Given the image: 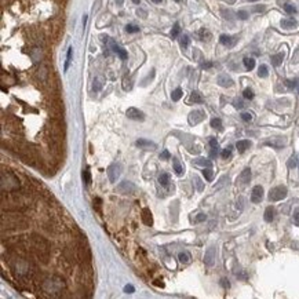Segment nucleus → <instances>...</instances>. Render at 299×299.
<instances>
[{
    "label": "nucleus",
    "mask_w": 299,
    "mask_h": 299,
    "mask_svg": "<svg viewBox=\"0 0 299 299\" xmlns=\"http://www.w3.org/2000/svg\"><path fill=\"white\" fill-rule=\"evenodd\" d=\"M232 149H233L232 146H227V148H225V149L222 150L221 156H222V157H223V159H229L230 156H232Z\"/></svg>",
    "instance_id": "nucleus-40"
},
{
    "label": "nucleus",
    "mask_w": 299,
    "mask_h": 299,
    "mask_svg": "<svg viewBox=\"0 0 299 299\" xmlns=\"http://www.w3.org/2000/svg\"><path fill=\"white\" fill-rule=\"evenodd\" d=\"M211 127L215 130H222V121L221 119H212L211 120Z\"/></svg>",
    "instance_id": "nucleus-39"
},
{
    "label": "nucleus",
    "mask_w": 299,
    "mask_h": 299,
    "mask_svg": "<svg viewBox=\"0 0 299 299\" xmlns=\"http://www.w3.org/2000/svg\"><path fill=\"white\" fill-rule=\"evenodd\" d=\"M65 283H64V278L58 277V276H53V277H48L43 281L41 284V288L44 292L50 295H57L64 289Z\"/></svg>",
    "instance_id": "nucleus-2"
},
{
    "label": "nucleus",
    "mask_w": 299,
    "mask_h": 299,
    "mask_svg": "<svg viewBox=\"0 0 299 299\" xmlns=\"http://www.w3.org/2000/svg\"><path fill=\"white\" fill-rule=\"evenodd\" d=\"M283 59H284V54L278 53V54H276V55L272 57V64L274 65V66H280L281 62H283Z\"/></svg>",
    "instance_id": "nucleus-25"
},
{
    "label": "nucleus",
    "mask_w": 299,
    "mask_h": 299,
    "mask_svg": "<svg viewBox=\"0 0 299 299\" xmlns=\"http://www.w3.org/2000/svg\"><path fill=\"white\" fill-rule=\"evenodd\" d=\"M120 174H121V166L117 163L112 164V166L108 168V178H109V181L112 182V183H115V182L117 181Z\"/></svg>",
    "instance_id": "nucleus-9"
},
{
    "label": "nucleus",
    "mask_w": 299,
    "mask_h": 299,
    "mask_svg": "<svg viewBox=\"0 0 299 299\" xmlns=\"http://www.w3.org/2000/svg\"><path fill=\"white\" fill-rule=\"evenodd\" d=\"M126 30L128 33H136L139 32V26H136V25H132V24H128L126 26Z\"/></svg>",
    "instance_id": "nucleus-43"
},
{
    "label": "nucleus",
    "mask_w": 299,
    "mask_h": 299,
    "mask_svg": "<svg viewBox=\"0 0 299 299\" xmlns=\"http://www.w3.org/2000/svg\"><path fill=\"white\" fill-rule=\"evenodd\" d=\"M241 119H243L244 121H251L252 119H254V115H252V113H248V112H244V113H241Z\"/></svg>",
    "instance_id": "nucleus-46"
},
{
    "label": "nucleus",
    "mask_w": 299,
    "mask_h": 299,
    "mask_svg": "<svg viewBox=\"0 0 299 299\" xmlns=\"http://www.w3.org/2000/svg\"><path fill=\"white\" fill-rule=\"evenodd\" d=\"M237 17L240 19H247V18H248V13H247V11H238Z\"/></svg>",
    "instance_id": "nucleus-51"
},
{
    "label": "nucleus",
    "mask_w": 299,
    "mask_h": 299,
    "mask_svg": "<svg viewBox=\"0 0 299 299\" xmlns=\"http://www.w3.org/2000/svg\"><path fill=\"white\" fill-rule=\"evenodd\" d=\"M179 41H181V45H182V47H183V48H187V47H189L190 39H189V36H187V35H183V36L181 37V40H179Z\"/></svg>",
    "instance_id": "nucleus-41"
},
{
    "label": "nucleus",
    "mask_w": 299,
    "mask_h": 299,
    "mask_svg": "<svg viewBox=\"0 0 299 299\" xmlns=\"http://www.w3.org/2000/svg\"><path fill=\"white\" fill-rule=\"evenodd\" d=\"M159 182H160V185H163V186H167V185L170 183V174H161L160 176H159Z\"/></svg>",
    "instance_id": "nucleus-33"
},
{
    "label": "nucleus",
    "mask_w": 299,
    "mask_h": 299,
    "mask_svg": "<svg viewBox=\"0 0 299 299\" xmlns=\"http://www.w3.org/2000/svg\"><path fill=\"white\" fill-rule=\"evenodd\" d=\"M172 163H174V171H175L178 175H182V172H183V168H182V166L179 164V161L176 160V159H172Z\"/></svg>",
    "instance_id": "nucleus-36"
},
{
    "label": "nucleus",
    "mask_w": 299,
    "mask_h": 299,
    "mask_svg": "<svg viewBox=\"0 0 299 299\" xmlns=\"http://www.w3.org/2000/svg\"><path fill=\"white\" fill-rule=\"evenodd\" d=\"M215 258H216V250L215 247H210L206 251V255H204V263L207 266H212L215 263Z\"/></svg>",
    "instance_id": "nucleus-14"
},
{
    "label": "nucleus",
    "mask_w": 299,
    "mask_h": 299,
    "mask_svg": "<svg viewBox=\"0 0 299 299\" xmlns=\"http://www.w3.org/2000/svg\"><path fill=\"white\" fill-rule=\"evenodd\" d=\"M250 146H251V142H250L248 139H243V141H238L237 144H236V148L238 149L240 153H244L247 149H250Z\"/></svg>",
    "instance_id": "nucleus-19"
},
{
    "label": "nucleus",
    "mask_w": 299,
    "mask_h": 299,
    "mask_svg": "<svg viewBox=\"0 0 299 299\" xmlns=\"http://www.w3.org/2000/svg\"><path fill=\"white\" fill-rule=\"evenodd\" d=\"M132 2L135 3V4H139V2H141V0H132Z\"/></svg>",
    "instance_id": "nucleus-62"
},
{
    "label": "nucleus",
    "mask_w": 299,
    "mask_h": 299,
    "mask_svg": "<svg viewBox=\"0 0 299 299\" xmlns=\"http://www.w3.org/2000/svg\"><path fill=\"white\" fill-rule=\"evenodd\" d=\"M248 2H255V0H248Z\"/></svg>",
    "instance_id": "nucleus-64"
},
{
    "label": "nucleus",
    "mask_w": 299,
    "mask_h": 299,
    "mask_svg": "<svg viewBox=\"0 0 299 299\" xmlns=\"http://www.w3.org/2000/svg\"><path fill=\"white\" fill-rule=\"evenodd\" d=\"M124 292H126V294H132V292H135V288H134V285H131V284H127V285L124 287Z\"/></svg>",
    "instance_id": "nucleus-48"
},
{
    "label": "nucleus",
    "mask_w": 299,
    "mask_h": 299,
    "mask_svg": "<svg viewBox=\"0 0 299 299\" xmlns=\"http://www.w3.org/2000/svg\"><path fill=\"white\" fill-rule=\"evenodd\" d=\"M221 284H222V285H223V287H225V288H229V287H230V284H229V281H227V280H226V278H223V280H222V281H221Z\"/></svg>",
    "instance_id": "nucleus-58"
},
{
    "label": "nucleus",
    "mask_w": 299,
    "mask_h": 299,
    "mask_svg": "<svg viewBox=\"0 0 299 299\" xmlns=\"http://www.w3.org/2000/svg\"><path fill=\"white\" fill-rule=\"evenodd\" d=\"M83 178H84V182L87 185L91 183V172H90V170H88V168H85L83 171Z\"/></svg>",
    "instance_id": "nucleus-42"
},
{
    "label": "nucleus",
    "mask_w": 299,
    "mask_h": 299,
    "mask_svg": "<svg viewBox=\"0 0 299 299\" xmlns=\"http://www.w3.org/2000/svg\"><path fill=\"white\" fill-rule=\"evenodd\" d=\"M211 66H212V62H204V64L201 65V68H203V69H210Z\"/></svg>",
    "instance_id": "nucleus-56"
},
{
    "label": "nucleus",
    "mask_w": 299,
    "mask_h": 299,
    "mask_svg": "<svg viewBox=\"0 0 299 299\" xmlns=\"http://www.w3.org/2000/svg\"><path fill=\"white\" fill-rule=\"evenodd\" d=\"M297 25V21L294 18H287V19H281V26L285 28V29H291Z\"/></svg>",
    "instance_id": "nucleus-23"
},
{
    "label": "nucleus",
    "mask_w": 299,
    "mask_h": 299,
    "mask_svg": "<svg viewBox=\"0 0 299 299\" xmlns=\"http://www.w3.org/2000/svg\"><path fill=\"white\" fill-rule=\"evenodd\" d=\"M153 3H156V4H160V3H163V0H152Z\"/></svg>",
    "instance_id": "nucleus-60"
},
{
    "label": "nucleus",
    "mask_w": 299,
    "mask_h": 299,
    "mask_svg": "<svg viewBox=\"0 0 299 299\" xmlns=\"http://www.w3.org/2000/svg\"><path fill=\"white\" fill-rule=\"evenodd\" d=\"M174 2H178V3H179V2H181V0H174Z\"/></svg>",
    "instance_id": "nucleus-63"
},
{
    "label": "nucleus",
    "mask_w": 299,
    "mask_h": 299,
    "mask_svg": "<svg viewBox=\"0 0 299 299\" xmlns=\"http://www.w3.org/2000/svg\"><path fill=\"white\" fill-rule=\"evenodd\" d=\"M219 41H221L223 45H226V47H233V45L237 43V39L232 37V36H227V35H222L221 37H219Z\"/></svg>",
    "instance_id": "nucleus-17"
},
{
    "label": "nucleus",
    "mask_w": 299,
    "mask_h": 299,
    "mask_svg": "<svg viewBox=\"0 0 299 299\" xmlns=\"http://www.w3.org/2000/svg\"><path fill=\"white\" fill-rule=\"evenodd\" d=\"M178 259H179V262H181V263L186 265V263H189V262H190L192 256H190L189 252H181V254L178 255Z\"/></svg>",
    "instance_id": "nucleus-28"
},
{
    "label": "nucleus",
    "mask_w": 299,
    "mask_h": 299,
    "mask_svg": "<svg viewBox=\"0 0 299 299\" xmlns=\"http://www.w3.org/2000/svg\"><path fill=\"white\" fill-rule=\"evenodd\" d=\"M284 10H285V13H288V14H295V13H297V8H295L292 4H284Z\"/></svg>",
    "instance_id": "nucleus-45"
},
{
    "label": "nucleus",
    "mask_w": 299,
    "mask_h": 299,
    "mask_svg": "<svg viewBox=\"0 0 299 299\" xmlns=\"http://www.w3.org/2000/svg\"><path fill=\"white\" fill-rule=\"evenodd\" d=\"M233 105H234L236 109H243L244 108V102L241 101V99H236V101L233 102Z\"/></svg>",
    "instance_id": "nucleus-47"
},
{
    "label": "nucleus",
    "mask_w": 299,
    "mask_h": 299,
    "mask_svg": "<svg viewBox=\"0 0 299 299\" xmlns=\"http://www.w3.org/2000/svg\"><path fill=\"white\" fill-rule=\"evenodd\" d=\"M37 75H39V77H40L41 81H45V80H47V77H48L47 68H45V66H40V69L37 70Z\"/></svg>",
    "instance_id": "nucleus-31"
},
{
    "label": "nucleus",
    "mask_w": 299,
    "mask_h": 299,
    "mask_svg": "<svg viewBox=\"0 0 299 299\" xmlns=\"http://www.w3.org/2000/svg\"><path fill=\"white\" fill-rule=\"evenodd\" d=\"M102 87H104V77L98 76V77H95V80H94L92 88H94V91H99Z\"/></svg>",
    "instance_id": "nucleus-27"
},
{
    "label": "nucleus",
    "mask_w": 299,
    "mask_h": 299,
    "mask_svg": "<svg viewBox=\"0 0 299 299\" xmlns=\"http://www.w3.org/2000/svg\"><path fill=\"white\" fill-rule=\"evenodd\" d=\"M298 62H299V48L295 51L294 58H292V64H298Z\"/></svg>",
    "instance_id": "nucleus-54"
},
{
    "label": "nucleus",
    "mask_w": 299,
    "mask_h": 299,
    "mask_svg": "<svg viewBox=\"0 0 299 299\" xmlns=\"http://www.w3.org/2000/svg\"><path fill=\"white\" fill-rule=\"evenodd\" d=\"M142 222H144L146 226H152L153 225V218H152V212H150L149 208H144L142 210Z\"/></svg>",
    "instance_id": "nucleus-16"
},
{
    "label": "nucleus",
    "mask_w": 299,
    "mask_h": 299,
    "mask_svg": "<svg viewBox=\"0 0 299 299\" xmlns=\"http://www.w3.org/2000/svg\"><path fill=\"white\" fill-rule=\"evenodd\" d=\"M274 214H276V211H274V208H273L272 206L267 207V208L265 210V215H263L265 221H266V222H272L273 219H274Z\"/></svg>",
    "instance_id": "nucleus-21"
},
{
    "label": "nucleus",
    "mask_w": 299,
    "mask_h": 299,
    "mask_svg": "<svg viewBox=\"0 0 299 299\" xmlns=\"http://www.w3.org/2000/svg\"><path fill=\"white\" fill-rule=\"evenodd\" d=\"M72 53H73V48L69 47L68 48V54H66V62H65V70H68L70 65V61H72Z\"/></svg>",
    "instance_id": "nucleus-37"
},
{
    "label": "nucleus",
    "mask_w": 299,
    "mask_h": 299,
    "mask_svg": "<svg viewBox=\"0 0 299 299\" xmlns=\"http://www.w3.org/2000/svg\"><path fill=\"white\" fill-rule=\"evenodd\" d=\"M204 99L203 96H201V94L199 92V91H193L192 94H190V98H189V102H193V104H201Z\"/></svg>",
    "instance_id": "nucleus-22"
},
{
    "label": "nucleus",
    "mask_w": 299,
    "mask_h": 299,
    "mask_svg": "<svg viewBox=\"0 0 299 299\" xmlns=\"http://www.w3.org/2000/svg\"><path fill=\"white\" fill-rule=\"evenodd\" d=\"M135 145L139 148V149H144V150H155V149H157V145H156L155 142L149 141V139H144V138L138 139V141L135 142Z\"/></svg>",
    "instance_id": "nucleus-13"
},
{
    "label": "nucleus",
    "mask_w": 299,
    "mask_h": 299,
    "mask_svg": "<svg viewBox=\"0 0 299 299\" xmlns=\"http://www.w3.org/2000/svg\"><path fill=\"white\" fill-rule=\"evenodd\" d=\"M243 62H244V66H246V69L247 70H252L255 68V59L254 58H244L243 59Z\"/></svg>",
    "instance_id": "nucleus-26"
},
{
    "label": "nucleus",
    "mask_w": 299,
    "mask_h": 299,
    "mask_svg": "<svg viewBox=\"0 0 299 299\" xmlns=\"http://www.w3.org/2000/svg\"><path fill=\"white\" fill-rule=\"evenodd\" d=\"M263 199V187L261 185H256V186L252 187V193H251V201L254 204H258L262 201Z\"/></svg>",
    "instance_id": "nucleus-12"
},
{
    "label": "nucleus",
    "mask_w": 299,
    "mask_h": 299,
    "mask_svg": "<svg viewBox=\"0 0 299 299\" xmlns=\"http://www.w3.org/2000/svg\"><path fill=\"white\" fill-rule=\"evenodd\" d=\"M269 75V70H267V66L266 65H261L258 69V76L259 77H267Z\"/></svg>",
    "instance_id": "nucleus-35"
},
{
    "label": "nucleus",
    "mask_w": 299,
    "mask_h": 299,
    "mask_svg": "<svg viewBox=\"0 0 299 299\" xmlns=\"http://www.w3.org/2000/svg\"><path fill=\"white\" fill-rule=\"evenodd\" d=\"M199 37H200L201 40H210V39H211V33H210L206 28H203V29H200V32H199Z\"/></svg>",
    "instance_id": "nucleus-32"
},
{
    "label": "nucleus",
    "mask_w": 299,
    "mask_h": 299,
    "mask_svg": "<svg viewBox=\"0 0 299 299\" xmlns=\"http://www.w3.org/2000/svg\"><path fill=\"white\" fill-rule=\"evenodd\" d=\"M193 163L196 164V166H203V167H211V161L210 160H207V159H204V157H199V159H196Z\"/></svg>",
    "instance_id": "nucleus-30"
},
{
    "label": "nucleus",
    "mask_w": 299,
    "mask_h": 299,
    "mask_svg": "<svg viewBox=\"0 0 299 299\" xmlns=\"http://www.w3.org/2000/svg\"><path fill=\"white\" fill-rule=\"evenodd\" d=\"M30 57L35 62H39L41 59V50L39 47H35L32 51H30Z\"/></svg>",
    "instance_id": "nucleus-24"
},
{
    "label": "nucleus",
    "mask_w": 299,
    "mask_h": 299,
    "mask_svg": "<svg viewBox=\"0 0 299 299\" xmlns=\"http://www.w3.org/2000/svg\"><path fill=\"white\" fill-rule=\"evenodd\" d=\"M127 117L131 119V120H136V121H144L145 120V115L142 110L136 109V108H128L126 112Z\"/></svg>",
    "instance_id": "nucleus-11"
},
{
    "label": "nucleus",
    "mask_w": 299,
    "mask_h": 299,
    "mask_svg": "<svg viewBox=\"0 0 299 299\" xmlns=\"http://www.w3.org/2000/svg\"><path fill=\"white\" fill-rule=\"evenodd\" d=\"M294 218H295V223L299 225V210H297L294 214Z\"/></svg>",
    "instance_id": "nucleus-59"
},
{
    "label": "nucleus",
    "mask_w": 299,
    "mask_h": 299,
    "mask_svg": "<svg viewBox=\"0 0 299 299\" xmlns=\"http://www.w3.org/2000/svg\"><path fill=\"white\" fill-rule=\"evenodd\" d=\"M112 50L115 51L116 54H117L119 57H120L121 59H127V51L124 50V48H121V47H119L117 44H115V43H112Z\"/></svg>",
    "instance_id": "nucleus-20"
},
{
    "label": "nucleus",
    "mask_w": 299,
    "mask_h": 299,
    "mask_svg": "<svg viewBox=\"0 0 299 299\" xmlns=\"http://www.w3.org/2000/svg\"><path fill=\"white\" fill-rule=\"evenodd\" d=\"M285 85L288 88H295L297 87V80H285Z\"/></svg>",
    "instance_id": "nucleus-49"
},
{
    "label": "nucleus",
    "mask_w": 299,
    "mask_h": 299,
    "mask_svg": "<svg viewBox=\"0 0 299 299\" xmlns=\"http://www.w3.org/2000/svg\"><path fill=\"white\" fill-rule=\"evenodd\" d=\"M2 226L3 229H14V230H18V229H25L28 226V222L24 216H21L19 214L17 215H3L2 216Z\"/></svg>",
    "instance_id": "nucleus-3"
},
{
    "label": "nucleus",
    "mask_w": 299,
    "mask_h": 299,
    "mask_svg": "<svg viewBox=\"0 0 299 299\" xmlns=\"http://www.w3.org/2000/svg\"><path fill=\"white\" fill-rule=\"evenodd\" d=\"M76 258L83 263H90L91 261V251L88 247L85 238H81L77 243V248H76Z\"/></svg>",
    "instance_id": "nucleus-6"
},
{
    "label": "nucleus",
    "mask_w": 299,
    "mask_h": 299,
    "mask_svg": "<svg viewBox=\"0 0 299 299\" xmlns=\"http://www.w3.org/2000/svg\"><path fill=\"white\" fill-rule=\"evenodd\" d=\"M85 22H87V15L83 17V25H84V26H85Z\"/></svg>",
    "instance_id": "nucleus-61"
},
{
    "label": "nucleus",
    "mask_w": 299,
    "mask_h": 299,
    "mask_svg": "<svg viewBox=\"0 0 299 299\" xmlns=\"http://www.w3.org/2000/svg\"><path fill=\"white\" fill-rule=\"evenodd\" d=\"M116 190H117L119 193H121V195H132V193L136 192V186L132 183V182L123 181L117 185Z\"/></svg>",
    "instance_id": "nucleus-8"
},
{
    "label": "nucleus",
    "mask_w": 299,
    "mask_h": 299,
    "mask_svg": "<svg viewBox=\"0 0 299 299\" xmlns=\"http://www.w3.org/2000/svg\"><path fill=\"white\" fill-rule=\"evenodd\" d=\"M218 156V146H211V157H216Z\"/></svg>",
    "instance_id": "nucleus-53"
},
{
    "label": "nucleus",
    "mask_w": 299,
    "mask_h": 299,
    "mask_svg": "<svg viewBox=\"0 0 299 299\" xmlns=\"http://www.w3.org/2000/svg\"><path fill=\"white\" fill-rule=\"evenodd\" d=\"M251 181V170L250 168H246L241 171L240 176H238V182H240L241 186H247L248 185V182Z\"/></svg>",
    "instance_id": "nucleus-15"
},
{
    "label": "nucleus",
    "mask_w": 299,
    "mask_h": 299,
    "mask_svg": "<svg viewBox=\"0 0 299 299\" xmlns=\"http://www.w3.org/2000/svg\"><path fill=\"white\" fill-rule=\"evenodd\" d=\"M203 175H204V178H206L207 181H212V178H214V171L211 170V167H207V168H204L203 170Z\"/></svg>",
    "instance_id": "nucleus-34"
},
{
    "label": "nucleus",
    "mask_w": 299,
    "mask_h": 299,
    "mask_svg": "<svg viewBox=\"0 0 299 299\" xmlns=\"http://www.w3.org/2000/svg\"><path fill=\"white\" fill-rule=\"evenodd\" d=\"M204 117H206V115H204L203 110H193V112L189 113L187 120H189L190 126H196V124L201 123V121L204 120Z\"/></svg>",
    "instance_id": "nucleus-10"
},
{
    "label": "nucleus",
    "mask_w": 299,
    "mask_h": 299,
    "mask_svg": "<svg viewBox=\"0 0 299 299\" xmlns=\"http://www.w3.org/2000/svg\"><path fill=\"white\" fill-rule=\"evenodd\" d=\"M218 84L222 85V87H232L233 80L227 75H221V76H218Z\"/></svg>",
    "instance_id": "nucleus-18"
},
{
    "label": "nucleus",
    "mask_w": 299,
    "mask_h": 299,
    "mask_svg": "<svg viewBox=\"0 0 299 299\" xmlns=\"http://www.w3.org/2000/svg\"><path fill=\"white\" fill-rule=\"evenodd\" d=\"M206 218H207L206 214H199V215L195 218V222H197V223L199 222H203V221H206Z\"/></svg>",
    "instance_id": "nucleus-50"
},
{
    "label": "nucleus",
    "mask_w": 299,
    "mask_h": 299,
    "mask_svg": "<svg viewBox=\"0 0 299 299\" xmlns=\"http://www.w3.org/2000/svg\"><path fill=\"white\" fill-rule=\"evenodd\" d=\"M160 159H161V160H168V159H170V152H168V150H163V153L160 155Z\"/></svg>",
    "instance_id": "nucleus-52"
},
{
    "label": "nucleus",
    "mask_w": 299,
    "mask_h": 299,
    "mask_svg": "<svg viewBox=\"0 0 299 299\" xmlns=\"http://www.w3.org/2000/svg\"><path fill=\"white\" fill-rule=\"evenodd\" d=\"M19 156L26 164L36 166L39 161V155L32 146H22L19 148Z\"/></svg>",
    "instance_id": "nucleus-5"
},
{
    "label": "nucleus",
    "mask_w": 299,
    "mask_h": 299,
    "mask_svg": "<svg viewBox=\"0 0 299 299\" xmlns=\"http://www.w3.org/2000/svg\"><path fill=\"white\" fill-rule=\"evenodd\" d=\"M195 181H196V183H197V186H199V190H203V185H201V181H200V179H199L197 176H196Z\"/></svg>",
    "instance_id": "nucleus-57"
},
{
    "label": "nucleus",
    "mask_w": 299,
    "mask_h": 299,
    "mask_svg": "<svg viewBox=\"0 0 299 299\" xmlns=\"http://www.w3.org/2000/svg\"><path fill=\"white\" fill-rule=\"evenodd\" d=\"M19 187V181L11 171H3L2 172V190L3 192H14L18 190Z\"/></svg>",
    "instance_id": "nucleus-4"
},
{
    "label": "nucleus",
    "mask_w": 299,
    "mask_h": 299,
    "mask_svg": "<svg viewBox=\"0 0 299 299\" xmlns=\"http://www.w3.org/2000/svg\"><path fill=\"white\" fill-rule=\"evenodd\" d=\"M243 96L246 99H252V98H254V91H252L251 88H246L244 92H243Z\"/></svg>",
    "instance_id": "nucleus-44"
},
{
    "label": "nucleus",
    "mask_w": 299,
    "mask_h": 299,
    "mask_svg": "<svg viewBox=\"0 0 299 299\" xmlns=\"http://www.w3.org/2000/svg\"><path fill=\"white\" fill-rule=\"evenodd\" d=\"M254 11H256V13H262V11H265V6H256V7H254Z\"/></svg>",
    "instance_id": "nucleus-55"
},
{
    "label": "nucleus",
    "mask_w": 299,
    "mask_h": 299,
    "mask_svg": "<svg viewBox=\"0 0 299 299\" xmlns=\"http://www.w3.org/2000/svg\"><path fill=\"white\" fill-rule=\"evenodd\" d=\"M30 246H32L35 254L37 255L39 261H41L43 263H47L48 258H50V246L47 241L40 236H32Z\"/></svg>",
    "instance_id": "nucleus-1"
},
{
    "label": "nucleus",
    "mask_w": 299,
    "mask_h": 299,
    "mask_svg": "<svg viewBox=\"0 0 299 299\" xmlns=\"http://www.w3.org/2000/svg\"><path fill=\"white\" fill-rule=\"evenodd\" d=\"M182 95H183L182 88H175V90L172 91V94H171V99H172L174 102H176V101H179V99L182 98Z\"/></svg>",
    "instance_id": "nucleus-29"
},
{
    "label": "nucleus",
    "mask_w": 299,
    "mask_h": 299,
    "mask_svg": "<svg viewBox=\"0 0 299 299\" xmlns=\"http://www.w3.org/2000/svg\"><path fill=\"white\" fill-rule=\"evenodd\" d=\"M287 193H288V190H287L285 186H276L269 192V200L270 201H280V200H283V199L287 197Z\"/></svg>",
    "instance_id": "nucleus-7"
},
{
    "label": "nucleus",
    "mask_w": 299,
    "mask_h": 299,
    "mask_svg": "<svg viewBox=\"0 0 299 299\" xmlns=\"http://www.w3.org/2000/svg\"><path fill=\"white\" fill-rule=\"evenodd\" d=\"M179 33H181V26H179V24H175V25H174V28H172V30H171V37H172V39L178 37Z\"/></svg>",
    "instance_id": "nucleus-38"
}]
</instances>
